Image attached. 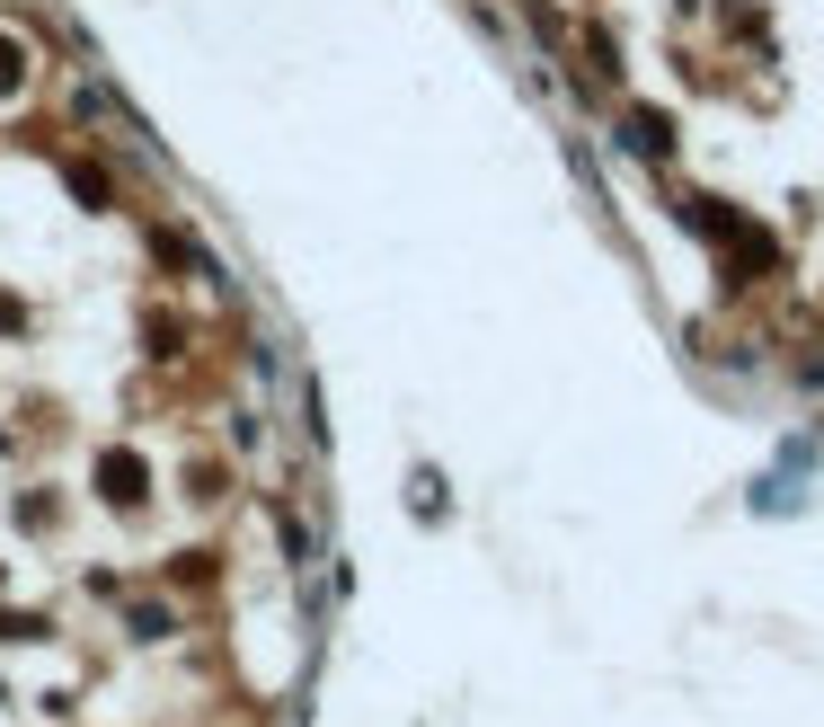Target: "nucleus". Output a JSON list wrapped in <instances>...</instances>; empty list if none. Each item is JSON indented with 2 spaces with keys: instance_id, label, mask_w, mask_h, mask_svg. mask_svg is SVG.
<instances>
[{
  "instance_id": "2",
  "label": "nucleus",
  "mask_w": 824,
  "mask_h": 727,
  "mask_svg": "<svg viewBox=\"0 0 824 727\" xmlns=\"http://www.w3.org/2000/svg\"><path fill=\"white\" fill-rule=\"evenodd\" d=\"M630 143H639V152H647V160H665V152H674V124H665V116H647V107H639V116H630Z\"/></svg>"
},
{
  "instance_id": "3",
  "label": "nucleus",
  "mask_w": 824,
  "mask_h": 727,
  "mask_svg": "<svg viewBox=\"0 0 824 727\" xmlns=\"http://www.w3.org/2000/svg\"><path fill=\"white\" fill-rule=\"evenodd\" d=\"M186 488L195 497H222V461H186Z\"/></svg>"
},
{
  "instance_id": "1",
  "label": "nucleus",
  "mask_w": 824,
  "mask_h": 727,
  "mask_svg": "<svg viewBox=\"0 0 824 727\" xmlns=\"http://www.w3.org/2000/svg\"><path fill=\"white\" fill-rule=\"evenodd\" d=\"M98 480H107V497L124 506V497H143V461H124V452H107V461H98Z\"/></svg>"
}]
</instances>
